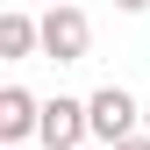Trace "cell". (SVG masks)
Segmentation results:
<instances>
[{
	"instance_id": "obj_1",
	"label": "cell",
	"mask_w": 150,
	"mask_h": 150,
	"mask_svg": "<svg viewBox=\"0 0 150 150\" xmlns=\"http://www.w3.org/2000/svg\"><path fill=\"white\" fill-rule=\"evenodd\" d=\"M86 43H93V22H86L79 7H50L43 14V57L50 64H79Z\"/></svg>"
},
{
	"instance_id": "obj_2",
	"label": "cell",
	"mask_w": 150,
	"mask_h": 150,
	"mask_svg": "<svg viewBox=\"0 0 150 150\" xmlns=\"http://www.w3.org/2000/svg\"><path fill=\"white\" fill-rule=\"evenodd\" d=\"M36 136H43V150H79L86 136H93V115H86V100H43V129H36Z\"/></svg>"
},
{
	"instance_id": "obj_3",
	"label": "cell",
	"mask_w": 150,
	"mask_h": 150,
	"mask_svg": "<svg viewBox=\"0 0 150 150\" xmlns=\"http://www.w3.org/2000/svg\"><path fill=\"white\" fill-rule=\"evenodd\" d=\"M86 115H93V136H100L107 150L136 136V100H129L122 86H100V93H93V100H86Z\"/></svg>"
},
{
	"instance_id": "obj_4",
	"label": "cell",
	"mask_w": 150,
	"mask_h": 150,
	"mask_svg": "<svg viewBox=\"0 0 150 150\" xmlns=\"http://www.w3.org/2000/svg\"><path fill=\"white\" fill-rule=\"evenodd\" d=\"M36 129H43V100H36L29 86H0V143L22 150Z\"/></svg>"
},
{
	"instance_id": "obj_5",
	"label": "cell",
	"mask_w": 150,
	"mask_h": 150,
	"mask_svg": "<svg viewBox=\"0 0 150 150\" xmlns=\"http://www.w3.org/2000/svg\"><path fill=\"white\" fill-rule=\"evenodd\" d=\"M29 50H43V22H29L22 7H7V14H0V57H14V64H22Z\"/></svg>"
},
{
	"instance_id": "obj_6",
	"label": "cell",
	"mask_w": 150,
	"mask_h": 150,
	"mask_svg": "<svg viewBox=\"0 0 150 150\" xmlns=\"http://www.w3.org/2000/svg\"><path fill=\"white\" fill-rule=\"evenodd\" d=\"M115 7H122V14H143V7H150V0H115Z\"/></svg>"
},
{
	"instance_id": "obj_7",
	"label": "cell",
	"mask_w": 150,
	"mask_h": 150,
	"mask_svg": "<svg viewBox=\"0 0 150 150\" xmlns=\"http://www.w3.org/2000/svg\"><path fill=\"white\" fill-rule=\"evenodd\" d=\"M115 150H150V136H129V143H115Z\"/></svg>"
},
{
	"instance_id": "obj_8",
	"label": "cell",
	"mask_w": 150,
	"mask_h": 150,
	"mask_svg": "<svg viewBox=\"0 0 150 150\" xmlns=\"http://www.w3.org/2000/svg\"><path fill=\"white\" fill-rule=\"evenodd\" d=\"M50 7H79V0H50Z\"/></svg>"
},
{
	"instance_id": "obj_9",
	"label": "cell",
	"mask_w": 150,
	"mask_h": 150,
	"mask_svg": "<svg viewBox=\"0 0 150 150\" xmlns=\"http://www.w3.org/2000/svg\"><path fill=\"white\" fill-rule=\"evenodd\" d=\"M22 150H29V143H22Z\"/></svg>"
}]
</instances>
